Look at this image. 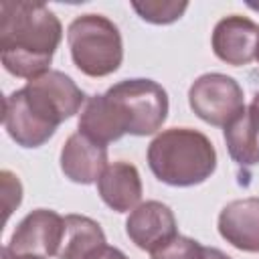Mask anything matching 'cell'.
I'll return each mask as SVG.
<instances>
[{"label":"cell","instance_id":"cell-1","mask_svg":"<svg viewBox=\"0 0 259 259\" xmlns=\"http://www.w3.org/2000/svg\"><path fill=\"white\" fill-rule=\"evenodd\" d=\"M63 38L59 16L40 2H0V59L4 69L20 79L51 71Z\"/></svg>","mask_w":259,"mask_h":259},{"label":"cell","instance_id":"cell-2","mask_svg":"<svg viewBox=\"0 0 259 259\" xmlns=\"http://www.w3.org/2000/svg\"><path fill=\"white\" fill-rule=\"evenodd\" d=\"M152 174L176 188L198 186L217 170V150L212 142L194 127L162 130L146 152Z\"/></svg>","mask_w":259,"mask_h":259},{"label":"cell","instance_id":"cell-3","mask_svg":"<svg viewBox=\"0 0 259 259\" xmlns=\"http://www.w3.org/2000/svg\"><path fill=\"white\" fill-rule=\"evenodd\" d=\"M75 67L87 77H107L121 67L123 40L117 24L103 14H81L67 28Z\"/></svg>","mask_w":259,"mask_h":259},{"label":"cell","instance_id":"cell-4","mask_svg":"<svg viewBox=\"0 0 259 259\" xmlns=\"http://www.w3.org/2000/svg\"><path fill=\"white\" fill-rule=\"evenodd\" d=\"M105 95L121 111L132 136H152L162 130L168 117V93L152 79H123L111 85Z\"/></svg>","mask_w":259,"mask_h":259},{"label":"cell","instance_id":"cell-5","mask_svg":"<svg viewBox=\"0 0 259 259\" xmlns=\"http://www.w3.org/2000/svg\"><path fill=\"white\" fill-rule=\"evenodd\" d=\"M22 93L28 107L40 119L55 127H59L63 121L79 113L87 101L83 89L77 87V83L69 75L57 69H51L26 81Z\"/></svg>","mask_w":259,"mask_h":259},{"label":"cell","instance_id":"cell-6","mask_svg":"<svg viewBox=\"0 0 259 259\" xmlns=\"http://www.w3.org/2000/svg\"><path fill=\"white\" fill-rule=\"evenodd\" d=\"M188 105L198 119L217 127H227L245 111L241 85L225 73L196 77L188 87Z\"/></svg>","mask_w":259,"mask_h":259},{"label":"cell","instance_id":"cell-7","mask_svg":"<svg viewBox=\"0 0 259 259\" xmlns=\"http://www.w3.org/2000/svg\"><path fill=\"white\" fill-rule=\"evenodd\" d=\"M65 233V217L51 208H36L28 212L14 229L8 249L18 255L57 257Z\"/></svg>","mask_w":259,"mask_h":259},{"label":"cell","instance_id":"cell-8","mask_svg":"<svg viewBox=\"0 0 259 259\" xmlns=\"http://www.w3.org/2000/svg\"><path fill=\"white\" fill-rule=\"evenodd\" d=\"M125 235L138 249L152 253L178 235V223L168 204L146 200L125 219Z\"/></svg>","mask_w":259,"mask_h":259},{"label":"cell","instance_id":"cell-9","mask_svg":"<svg viewBox=\"0 0 259 259\" xmlns=\"http://www.w3.org/2000/svg\"><path fill=\"white\" fill-rule=\"evenodd\" d=\"M210 47L217 59L227 65H249L257 57L259 24L241 14H229L221 18L210 34Z\"/></svg>","mask_w":259,"mask_h":259},{"label":"cell","instance_id":"cell-10","mask_svg":"<svg viewBox=\"0 0 259 259\" xmlns=\"http://www.w3.org/2000/svg\"><path fill=\"white\" fill-rule=\"evenodd\" d=\"M61 172L75 184H93L107 168V146L95 144L81 132L71 134L59 156Z\"/></svg>","mask_w":259,"mask_h":259},{"label":"cell","instance_id":"cell-11","mask_svg":"<svg viewBox=\"0 0 259 259\" xmlns=\"http://www.w3.org/2000/svg\"><path fill=\"white\" fill-rule=\"evenodd\" d=\"M221 237L239 251L259 253V196L231 200L217 221Z\"/></svg>","mask_w":259,"mask_h":259},{"label":"cell","instance_id":"cell-12","mask_svg":"<svg viewBox=\"0 0 259 259\" xmlns=\"http://www.w3.org/2000/svg\"><path fill=\"white\" fill-rule=\"evenodd\" d=\"M4 130L20 148H40L57 132L55 125L40 119L28 107L22 89L12 91L4 99Z\"/></svg>","mask_w":259,"mask_h":259},{"label":"cell","instance_id":"cell-13","mask_svg":"<svg viewBox=\"0 0 259 259\" xmlns=\"http://www.w3.org/2000/svg\"><path fill=\"white\" fill-rule=\"evenodd\" d=\"M99 198L115 212H132L144 194L140 172L134 164L117 160L107 164L97 180Z\"/></svg>","mask_w":259,"mask_h":259},{"label":"cell","instance_id":"cell-14","mask_svg":"<svg viewBox=\"0 0 259 259\" xmlns=\"http://www.w3.org/2000/svg\"><path fill=\"white\" fill-rule=\"evenodd\" d=\"M77 127H79L77 132H81L83 136H87L89 140L101 146L117 142L127 134V123L121 111L105 93L87 97L79 113Z\"/></svg>","mask_w":259,"mask_h":259},{"label":"cell","instance_id":"cell-15","mask_svg":"<svg viewBox=\"0 0 259 259\" xmlns=\"http://www.w3.org/2000/svg\"><path fill=\"white\" fill-rule=\"evenodd\" d=\"M105 243V233L99 223L85 214H67L57 259H85Z\"/></svg>","mask_w":259,"mask_h":259},{"label":"cell","instance_id":"cell-16","mask_svg":"<svg viewBox=\"0 0 259 259\" xmlns=\"http://www.w3.org/2000/svg\"><path fill=\"white\" fill-rule=\"evenodd\" d=\"M223 138L235 164L245 168L259 164V121L249 107L223 130Z\"/></svg>","mask_w":259,"mask_h":259},{"label":"cell","instance_id":"cell-17","mask_svg":"<svg viewBox=\"0 0 259 259\" xmlns=\"http://www.w3.org/2000/svg\"><path fill=\"white\" fill-rule=\"evenodd\" d=\"M132 8L138 16L150 24H172L176 22L188 8V2H174V0H146V2H132Z\"/></svg>","mask_w":259,"mask_h":259},{"label":"cell","instance_id":"cell-18","mask_svg":"<svg viewBox=\"0 0 259 259\" xmlns=\"http://www.w3.org/2000/svg\"><path fill=\"white\" fill-rule=\"evenodd\" d=\"M152 259H204V245L192 237L176 235L166 245L150 253Z\"/></svg>","mask_w":259,"mask_h":259},{"label":"cell","instance_id":"cell-19","mask_svg":"<svg viewBox=\"0 0 259 259\" xmlns=\"http://www.w3.org/2000/svg\"><path fill=\"white\" fill-rule=\"evenodd\" d=\"M2 178V192H4V210H6V219L14 212V208L20 206L22 202V184L18 180L16 174H12L10 170H2L0 174Z\"/></svg>","mask_w":259,"mask_h":259},{"label":"cell","instance_id":"cell-20","mask_svg":"<svg viewBox=\"0 0 259 259\" xmlns=\"http://www.w3.org/2000/svg\"><path fill=\"white\" fill-rule=\"evenodd\" d=\"M85 259H130L121 249L117 247H111V245H101L99 249H95L93 253H89Z\"/></svg>","mask_w":259,"mask_h":259},{"label":"cell","instance_id":"cell-21","mask_svg":"<svg viewBox=\"0 0 259 259\" xmlns=\"http://www.w3.org/2000/svg\"><path fill=\"white\" fill-rule=\"evenodd\" d=\"M204 259H233V257L217 247H204Z\"/></svg>","mask_w":259,"mask_h":259},{"label":"cell","instance_id":"cell-22","mask_svg":"<svg viewBox=\"0 0 259 259\" xmlns=\"http://www.w3.org/2000/svg\"><path fill=\"white\" fill-rule=\"evenodd\" d=\"M2 259H45V257H38V255H18V253H12L8 247H2Z\"/></svg>","mask_w":259,"mask_h":259},{"label":"cell","instance_id":"cell-23","mask_svg":"<svg viewBox=\"0 0 259 259\" xmlns=\"http://www.w3.org/2000/svg\"><path fill=\"white\" fill-rule=\"evenodd\" d=\"M249 109L253 111V115H255V117H257V121H259V91L253 95V101H251Z\"/></svg>","mask_w":259,"mask_h":259},{"label":"cell","instance_id":"cell-24","mask_svg":"<svg viewBox=\"0 0 259 259\" xmlns=\"http://www.w3.org/2000/svg\"><path fill=\"white\" fill-rule=\"evenodd\" d=\"M255 59H257V63H259V47H257V57H255Z\"/></svg>","mask_w":259,"mask_h":259}]
</instances>
